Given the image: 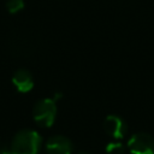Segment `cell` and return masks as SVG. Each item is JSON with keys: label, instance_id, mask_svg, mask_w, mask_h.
Masks as SVG:
<instances>
[{"label": "cell", "instance_id": "ba28073f", "mask_svg": "<svg viewBox=\"0 0 154 154\" xmlns=\"http://www.w3.org/2000/svg\"><path fill=\"white\" fill-rule=\"evenodd\" d=\"M106 152L107 154H124L125 149L120 142H109L106 146Z\"/></svg>", "mask_w": 154, "mask_h": 154}, {"label": "cell", "instance_id": "30bf717a", "mask_svg": "<svg viewBox=\"0 0 154 154\" xmlns=\"http://www.w3.org/2000/svg\"><path fill=\"white\" fill-rule=\"evenodd\" d=\"M81 154H87V153H81Z\"/></svg>", "mask_w": 154, "mask_h": 154}, {"label": "cell", "instance_id": "6da1fadb", "mask_svg": "<svg viewBox=\"0 0 154 154\" xmlns=\"http://www.w3.org/2000/svg\"><path fill=\"white\" fill-rule=\"evenodd\" d=\"M41 147V136L34 130L18 131L11 142L10 149L12 154H37Z\"/></svg>", "mask_w": 154, "mask_h": 154}, {"label": "cell", "instance_id": "52a82bcc", "mask_svg": "<svg viewBox=\"0 0 154 154\" xmlns=\"http://www.w3.org/2000/svg\"><path fill=\"white\" fill-rule=\"evenodd\" d=\"M6 8L10 13H17L24 8V1L23 0H7Z\"/></svg>", "mask_w": 154, "mask_h": 154}, {"label": "cell", "instance_id": "3957f363", "mask_svg": "<svg viewBox=\"0 0 154 154\" xmlns=\"http://www.w3.org/2000/svg\"><path fill=\"white\" fill-rule=\"evenodd\" d=\"M131 154H154V138L144 132L135 134L128 142Z\"/></svg>", "mask_w": 154, "mask_h": 154}, {"label": "cell", "instance_id": "8992f818", "mask_svg": "<svg viewBox=\"0 0 154 154\" xmlns=\"http://www.w3.org/2000/svg\"><path fill=\"white\" fill-rule=\"evenodd\" d=\"M12 83L14 84L17 90L20 93H28L34 87V81H32L31 73L24 69H19L13 73Z\"/></svg>", "mask_w": 154, "mask_h": 154}, {"label": "cell", "instance_id": "5b68a950", "mask_svg": "<svg viewBox=\"0 0 154 154\" xmlns=\"http://www.w3.org/2000/svg\"><path fill=\"white\" fill-rule=\"evenodd\" d=\"M103 126H105L106 132L111 137L117 138V140L123 138L125 136V134H126V130H128L125 122L120 117L114 116V114H111L105 119Z\"/></svg>", "mask_w": 154, "mask_h": 154}, {"label": "cell", "instance_id": "7a4b0ae2", "mask_svg": "<svg viewBox=\"0 0 154 154\" xmlns=\"http://www.w3.org/2000/svg\"><path fill=\"white\" fill-rule=\"evenodd\" d=\"M57 116V106L54 99H42L34 106L32 117L37 125L49 128L54 123Z\"/></svg>", "mask_w": 154, "mask_h": 154}, {"label": "cell", "instance_id": "9c48e42d", "mask_svg": "<svg viewBox=\"0 0 154 154\" xmlns=\"http://www.w3.org/2000/svg\"><path fill=\"white\" fill-rule=\"evenodd\" d=\"M0 154H12V153H11V149H8L6 146L0 144Z\"/></svg>", "mask_w": 154, "mask_h": 154}, {"label": "cell", "instance_id": "277c9868", "mask_svg": "<svg viewBox=\"0 0 154 154\" xmlns=\"http://www.w3.org/2000/svg\"><path fill=\"white\" fill-rule=\"evenodd\" d=\"M72 148L71 141L61 135L52 136L46 143V150L48 154H71Z\"/></svg>", "mask_w": 154, "mask_h": 154}]
</instances>
